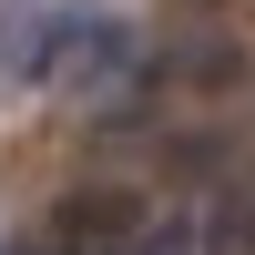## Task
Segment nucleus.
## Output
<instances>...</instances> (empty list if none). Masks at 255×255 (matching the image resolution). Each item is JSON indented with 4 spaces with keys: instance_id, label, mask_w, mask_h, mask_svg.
Masks as SVG:
<instances>
[{
    "instance_id": "obj_1",
    "label": "nucleus",
    "mask_w": 255,
    "mask_h": 255,
    "mask_svg": "<svg viewBox=\"0 0 255 255\" xmlns=\"http://www.w3.org/2000/svg\"><path fill=\"white\" fill-rule=\"evenodd\" d=\"M123 41H133V31H123L113 10H61L51 31H41V51H51L41 72H61V82H113V72H123Z\"/></svg>"
},
{
    "instance_id": "obj_2",
    "label": "nucleus",
    "mask_w": 255,
    "mask_h": 255,
    "mask_svg": "<svg viewBox=\"0 0 255 255\" xmlns=\"http://www.w3.org/2000/svg\"><path fill=\"white\" fill-rule=\"evenodd\" d=\"M143 225H153V215H143L133 194H72L51 235H61V255H133Z\"/></svg>"
},
{
    "instance_id": "obj_3",
    "label": "nucleus",
    "mask_w": 255,
    "mask_h": 255,
    "mask_svg": "<svg viewBox=\"0 0 255 255\" xmlns=\"http://www.w3.org/2000/svg\"><path fill=\"white\" fill-rule=\"evenodd\" d=\"M133 255H194V225H184V215H153V225H143V245Z\"/></svg>"
}]
</instances>
